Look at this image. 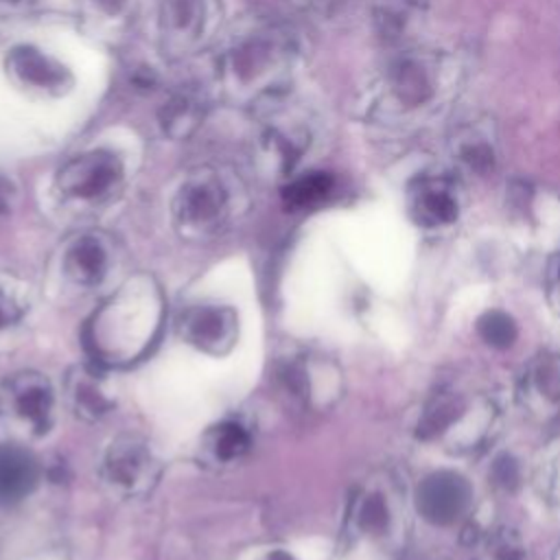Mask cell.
Instances as JSON below:
<instances>
[{
    "instance_id": "cell-1",
    "label": "cell",
    "mask_w": 560,
    "mask_h": 560,
    "mask_svg": "<svg viewBox=\"0 0 560 560\" xmlns=\"http://www.w3.org/2000/svg\"><path fill=\"white\" fill-rule=\"evenodd\" d=\"M293 39L276 22L254 20L243 24L221 57L225 88L247 101H265L280 94L293 63Z\"/></svg>"
},
{
    "instance_id": "cell-2",
    "label": "cell",
    "mask_w": 560,
    "mask_h": 560,
    "mask_svg": "<svg viewBox=\"0 0 560 560\" xmlns=\"http://www.w3.org/2000/svg\"><path fill=\"white\" fill-rule=\"evenodd\" d=\"M160 319V291L151 280H131L96 313L92 348L105 361H131L151 343Z\"/></svg>"
},
{
    "instance_id": "cell-3",
    "label": "cell",
    "mask_w": 560,
    "mask_h": 560,
    "mask_svg": "<svg viewBox=\"0 0 560 560\" xmlns=\"http://www.w3.org/2000/svg\"><path fill=\"white\" fill-rule=\"evenodd\" d=\"M230 217L232 188L217 168L201 166L182 179L173 197V219L182 236L210 238L225 228Z\"/></svg>"
},
{
    "instance_id": "cell-4",
    "label": "cell",
    "mask_w": 560,
    "mask_h": 560,
    "mask_svg": "<svg viewBox=\"0 0 560 560\" xmlns=\"http://www.w3.org/2000/svg\"><path fill=\"white\" fill-rule=\"evenodd\" d=\"M52 385L39 372H18L0 385V422L24 435H44L52 424Z\"/></svg>"
},
{
    "instance_id": "cell-5",
    "label": "cell",
    "mask_w": 560,
    "mask_h": 560,
    "mask_svg": "<svg viewBox=\"0 0 560 560\" xmlns=\"http://www.w3.org/2000/svg\"><path fill=\"white\" fill-rule=\"evenodd\" d=\"M101 477L120 497H142L155 486L160 477V462L147 440L125 433L107 446L101 464Z\"/></svg>"
},
{
    "instance_id": "cell-6",
    "label": "cell",
    "mask_w": 560,
    "mask_h": 560,
    "mask_svg": "<svg viewBox=\"0 0 560 560\" xmlns=\"http://www.w3.org/2000/svg\"><path fill=\"white\" fill-rule=\"evenodd\" d=\"M122 179V164L107 149L85 151L68 160L55 179L59 195L74 203H98L112 197Z\"/></svg>"
},
{
    "instance_id": "cell-7",
    "label": "cell",
    "mask_w": 560,
    "mask_h": 560,
    "mask_svg": "<svg viewBox=\"0 0 560 560\" xmlns=\"http://www.w3.org/2000/svg\"><path fill=\"white\" fill-rule=\"evenodd\" d=\"M177 335L206 354L223 357L236 343L238 315L228 304L199 302L179 313Z\"/></svg>"
},
{
    "instance_id": "cell-8",
    "label": "cell",
    "mask_w": 560,
    "mask_h": 560,
    "mask_svg": "<svg viewBox=\"0 0 560 560\" xmlns=\"http://www.w3.org/2000/svg\"><path fill=\"white\" fill-rule=\"evenodd\" d=\"M396 505L387 486L368 481L357 488L348 503L346 536L354 542H383L394 534Z\"/></svg>"
},
{
    "instance_id": "cell-9",
    "label": "cell",
    "mask_w": 560,
    "mask_h": 560,
    "mask_svg": "<svg viewBox=\"0 0 560 560\" xmlns=\"http://www.w3.org/2000/svg\"><path fill=\"white\" fill-rule=\"evenodd\" d=\"M472 503L470 483L453 470H438L427 475L416 490V510L431 525H453Z\"/></svg>"
},
{
    "instance_id": "cell-10",
    "label": "cell",
    "mask_w": 560,
    "mask_h": 560,
    "mask_svg": "<svg viewBox=\"0 0 560 560\" xmlns=\"http://www.w3.org/2000/svg\"><path fill=\"white\" fill-rule=\"evenodd\" d=\"M210 0H158V26L166 52H192L206 35Z\"/></svg>"
},
{
    "instance_id": "cell-11",
    "label": "cell",
    "mask_w": 560,
    "mask_h": 560,
    "mask_svg": "<svg viewBox=\"0 0 560 560\" xmlns=\"http://www.w3.org/2000/svg\"><path fill=\"white\" fill-rule=\"evenodd\" d=\"M112 245L98 232H85L74 236L63 249L61 269L63 276L81 289L98 287L112 269Z\"/></svg>"
},
{
    "instance_id": "cell-12",
    "label": "cell",
    "mask_w": 560,
    "mask_h": 560,
    "mask_svg": "<svg viewBox=\"0 0 560 560\" xmlns=\"http://www.w3.org/2000/svg\"><path fill=\"white\" fill-rule=\"evenodd\" d=\"M7 70L24 88L46 94H59L70 83L66 68L33 46L13 48L7 57Z\"/></svg>"
},
{
    "instance_id": "cell-13",
    "label": "cell",
    "mask_w": 560,
    "mask_h": 560,
    "mask_svg": "<svg viewBox=\"0 0 560 560\" xmlns=\"http://www.w3.org/2000/svg\"><path fill=\"white\" fill-rule=\"evenodd\" d=\"M37 481V459L18 444H0V505H13L26 499Z\"/></svg>"
},
{
    "instance_id": "cell-14",
    "label": "cell",
    "mask_w": 560,
    "mask_h": 560,
    "mask_svg": "<svg viewBox=\"0 0 560 560\" xmlns=\"http://www.w3.org/2000/svg\"><path fill=\"white\" fill-rule=\"evenodd\" d=\"M249 448L252 433L236 418H225L212 424L201 438V457L206 464L212 466H230L243 459L249 453Z\"/></svg>"
},
{
    "instance_id": "cell-15",
    "label": "cell",
    "mask_w": 560,
    "mask_h": 560,
    "mask_svg": "<svg viewBox=\"0 0 560 560\" xmlns=\"http://www.w3.org/2000/svg\"><path fill=\"white\" fill-rule=\"evenodd\" d=\"M523 398L540 413H551L560 407V359L542 357L523 374Z\"/></svg>"
},
{
    "instance_id": "cell-16",
    "label": "cell",
    "mask_w": 560,
    "mask_h": 560,
    "mask_svg": "<svg viewBox=\"0 0 560 560\" xmlns=\"http://www.w3.org/2000/svg\"><path fill=\"white\" fill-rule=\"evenodd\" d=\"M466 413V398L457 392L444 389L431 396V400L424 405L416 433L422 440H438L448 429H453L462 416Z\"/></svg>"
},
{
    "instance_id": "cell-17",
    "label": "cell",
    "mask_w": 560,
    "mask_h": 560,
    "mask_svg": "<svg viewBox=\"0 0 560 560\" xmlns=\"http://www.w3.org/2000/svg\"><path fill=\"white\" fill-rule=\"evenodd\" d=\"M411 212L427 228L446 225L457 217V199L442 182H424L411 197Z\"/></svg>"
},
{
    "instance_id": "cell-18",
    "label": "cell",
    "mask_w": 560,
    "mask_h": 560,
    "mask_svg": "<svg viewBox=\"0 0 560 560\" xmlns=\"http://www.w3.org/2000/svg\"><path fill=\"white\" fill-rule=\"evenodd\" d=\"M68 394H70L74 413L85 420H96L112 409V398L105 394V387L98 374L92 370L77 368L70 374Z\"/></svg>"
},
{
    "instance_id": "cell-19",
    "label": "cell",
    "mask_w": 560,
    "mask_h": 560,
    "mask_svg": "<svg viewBox=\"0 0 560 560\" xmlns=\"http://www.w3.org/2000/svg\"><path fill=\"white\" fill-rule=\"evenodd\" d=\"M201 116H203L201 101L188 92H182L164 103L160 112V122L166 136L182 140L197 129V125L201 122Z\"/></svg>"
},
{
    "instance_id": "cell-20",
    "label": "cell",
    "mask_w": 560,
    "mask_h": 560,
    "mask_svg": "<svg viewBox=\"0 0 560 560\" xmlns=\"http://www.w3.org/2000/svg\"><path fill=\"white\" fill-rule=\"evenodd\" d=\"M332 177L322 171H311L304 173L295 179H291L282 188V201L289 210H306L317 203H322L330 190H332Z\"/></svg>"
},
{
    "instance_id": "cell-21",
    "label": "cell",
    "mask_w": 560,
    "mask_h": 560,
    "mask_svg": "<svg viewBox=\"0 0 560 560\" xmlns=\"http://www.w3.org/2000/svg\"><path fill=\"white\" fill-rule=\"evenodd\" d=\"M477 332L492 348H510L518 335L514 319L503 311H486L477 319Z\"/></svg>"
},
{
    "instance_id": "cell-22",
    "label": "cell",
    "mask_w": 560,
    "mask_h": 560,
    "mask_svg": "<svg viewBox=\"0 0 560 560\" xmlns=\"http://www.w3.org/2000/svg\"><path fill=\"white\" fill-rule=\"evenodd\" d=\"M488 556L490 560H525V547L516 534L501 529L488 540Z\"/></svg>"
},
{
    "instance_id": "cell-23",
    "label": "cell",
    "mask_w": 560,
    "mask_h": 560,
    "mask_svg": "<svg viewBox=\"0 0 560 560\" xmlns=\"http://www.w3.org/2000/svg\"><path fill=\"white\" fill-rule=\"evenodd\" d=\"M518 479H521V470H518V464L510 457V455H501L494 459V466H492V481L503 488V490H514L518 486Z\"/></svg>"
},
{
    "instance_id": "cell-24",
    "label": "cell",
    "mask_w": 560,
    "mask_h": 560,
    "mask_svg": "<svg viewBox=\"0 0 560 560\" xmlns=\"http://www.w3.org/2000/svg\"><path fill=\"white\" fill-rule=\"evenodd\" d=\"M22 313H24V308L18 302V298L0 287V332L15 326L20 322Z\"/></svg>"
},
{
    "instance_id": "cell-25",
    "label": "cell",
    "mask_w": 560,
    "mask_h": 560,
    "mask_svg": "<svg viewBox=\"0 0 560 560\" xmlns=\"http://www.w3.org/2000/svg\"><path fill=\"white\" fill-rule=\"evenodd\" d=\"M547 298L556 313L560 315V258L551 265L549 276H547Z\"/></svg>"
},
{
    "instance_id": "cell-26",
    "label": "cell",
    "mask_w": 560,
    "mask_h": 560,
    "mask_svg": "<svg viewBox=\"0 0 560 560\" xmlns=\"http://www.w3.org/2000/svg\"><path fill=\"white\" fill-rule=\"evenodd\" d=\"M13 195H15L13 184H11L7 177L0 175V223H2V221L9 217V212H11Z\"/></svg>"
},
{
    "instance_id": "cell-27",
    "label": "cell",
    "mask_w": 560,
    "mask_h": 560,
    "mask_svg": "<svg viewBox=\"0 0 560 560\" xmlns=\"http://www.w3.org/2000/svg\"><path fill=\"white\" fill-rule=\"evenodd\" d=\"M547 486H549V494L560 501V453L551 457L549 462V477H547Z\"/></svg>"
},
{
    "instance_id": "cell-28",
    "label": "cell",
    "mask_w": 560,
    "mask_h": 560,
    "mask_svg": "<svg viewBox=\"0 0 560 560\" xmlns=\"http://www.w3.org/2000/svg\"><path fill=\"white\" fill-rule=\"evenodd\" d=\"M258 560H298V558L284 549H273V551H267L265 556H260Z\"/></svg>"
},
{
    "instance_id": "cell-29",
    "label": "cell",
    "mask_w": 560,
    "mask_h": 560,
    "mask_svg": "<svg viewBox=\"0 0 560 560\" xmlns=\"http://www.w3.org/2000/svg\"><path fill=\"white\" fill-rule=\"evenodd\" d=\"M0 2H4L9 7H20V4H26V2H33V0H0Z\"/></svg>"
}]
</instances>
